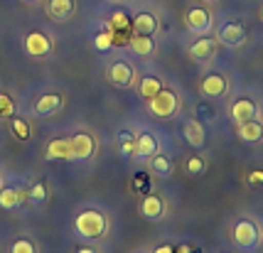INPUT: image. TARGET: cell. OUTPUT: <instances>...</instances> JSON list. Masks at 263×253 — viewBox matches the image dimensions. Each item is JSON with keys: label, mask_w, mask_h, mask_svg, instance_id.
I'll use <instances>...</instances> for the list:
<instances>
[{"label": "cell", "mask_w": 263, "mask_h": 253, "mask_svg": "<svg viewBox=\"0 0 263 253\" xmlns=\"http://www.w3.org/2000/svg\"><path fill=\"white\" fill-rule=\"evenodd\" d=\"M231 241L239 251H256L263 243V231L258 226V221L243 217L231 226Z\"/></svg>", "instance_id": "cell-1"}, {"label": "cell", "mask_w": 263, "mask_h": 253, "mask_svg": "<svg viewBox=\"0 0 263 253\" xmlns=\"http://www.w3.org/2000/svg\"><path fill=\"white\" fill-rule=\"evenodd\" d=\"M74 229L84 239H101L106 233V229H108V221H106V217L101 211L86 209V211H81L79 217L74 219Z\"/></svg>", "instance_id": "cell-2"}, {"label": "cell", "mask_w": 263, "mask_h": 253, "mask_svg": "<svg viewBox=\"0 0 263 253\" xmlns=\"http://www.w3.org/2000/svg\"><path fill=\"white\" fill-rule=\"evenodd\" d=\"M148 111L155 118H172V115L180 111V96L172 91V89L162 86L153 99H148Z\"/></svg>", "instance_id": "cell-3"}, {"label": "cell", "mask_w": 263, "mask_h": 253, "mask_svg": "<svg viewBox=\"0 0 263 253\" xmlns=\"http://www.w3.org/2000/svg\"><path fill=\"white\" fill-rule=\"evenodd\" d=\"M184 27L192 35H209L212 27H214V17H212V12L206 10L204 5H192L184 12Z\"/></svg>", "instance_id": "cell-4"}, {"label": "cell", "mask_w": 263, "mask_h": 253, "mask_svg": "<svg viewBox=\"0 0 263 253\" xmlns=\"http://www.w3.org/2000/svg\"><path fill=\"white\" fill-rule=\"evenodd\" d=\"M199 93L204 96L206 101H214V99H224L229 93V79L221 74V71H212L204 74L199 81Z\"/></svg>", "instance_id": "cell-5"}, {"label": "cell", "mask_w": 263, "mask_h": 253, "mask_svg": "<svg viewBox=\"0 0 263 253\" xmlns=\"http://www.w3.org/2000/svg\"><path fill=\"white\" fill-rule=\"evenodd\" d=\"M138 74L133 69V64L126 62V59H116L114 64L108 67V81L118 86V89H130L133 84H136Z\"/></svg>", "instance_id": "cell-6"}, {"label": "cell", "mask_w": 263, "mask_h": 253, "mask_svg": "<svg viewBox=\"0 0 263 253\" xmlns=\"http://www.w3.org/2000/svg\"><path fill=\"white\" fill-rule=\"evenodd\" d=\"M217 42L219 45H227V47H241L243 42H246V27L241 23H234V20H229V23H224V25H219V30H217Z\"/></svg>", "instance_id": "cell-7"}, {"label": "cell", "mask_w": 263, "mask_h": 253, "mask_svg": "<svg viewBox=\"0 0 263 253\" xmlns=\"http://www.w3.org/2000/svg\"><path fill=\"white\" fill-rule=\"evenodd\" d=\"M217 37H212V35H199L190 45V57L195 59V62H199V64H206L209 59H214L217 57Z\"/></svg>", "instance_id": "cell-8"}, {"label": "cell", "mask_w": 263, "mask_h": 253, "mask_svg": "<svg viewBox=\"0 0 263 253\" xmlns=\"http://www.w3.org/2000/svg\"><path fill=\"white\" fill-rule=\"evenodd\" d=\"M52 49H54V45H52L49 35L40 32V30H34V32H30V35L25 37V52H27L30 57L45 59L52 54Z\"/></svg>", "instance_id": "cell-9"}, {"label": "cell", "mask_w": 263, "mask_h": 253, "mask_svg": "<svg viewBox=\"0 0 263 253\" xmlns=\"http://www.w3.org/2000/svg\"><path fill=\"white\" fill-rule=\"evenodd\" d=\"M229 115L234 123H243V121H251L258 115V104L253 101L251 96H236L229 104Z\"/></svg>", "instance_id": "cell-10"}, {"label": "cell", "mask_w": 263, "mask_h": 253, "mask_svg": "<svg viewBox=\"0 0 263 253\" xmlns=\"http://www.w3.org/2000/svg\"><path fill=\"white\" fill-rule=\"evenodd\" d=\"M69 143H71V160H89L96 150V140L91 133H74Z\"/></svg>", "instance_id": "cell-11"}, {"label": "cell", "mask_w": 263, "mask_h": 253, "mask_svg": "<svg viewBox=\"0 0 263 253\" xmlns=\"http://www.w3.org/2000/svg\"><path fill=\"white\" fill-rule=\"evenodd\" d=\"M165 199H162L160 194H155V192H150V194H145L143 199H140V214L145 219H150V221H158V219L165 217Z\"/></svg>", "instance_id": "cell-12"}, {"label": "cell", "mask_w": 263, "mask_h": 253, "mask_svg": "<svg viewBox=\"0 0 263 253\" xmlns=\"http://www.w3.org/2000/svg\"><path fill=\"white\" fill-rule=\"evenodd\" d=\"M130 27H133V32H138V35H155L160 30V20L153 12H138L136 17L130 20Z\"/></svg>", "instance_id": "cell-13"}, {"label": "cell", "mask_w": 263, "mask_h": 253, "mask_svg": "<svg viewBox=\"0 0 263 253\" xmlns=\"http://www.w3.org/2000/svg\"><path fill=\"white\" fill-rule=\"evenodd\" d=\"M236 135H239L243 143H261L263 140V121L251 118V121L236 123Z\"/></svg>", "instance_id": "cell-14"}, {"label": "cell", "mask_w": 263, "mask_h": 253, "mask_svg": "<svg viewBox=\"0 0 263 253\" xmlns=\"http://www.w3.org/2000/svg\"><path fill=\"white\" fill-rule=\"evenodd\" d=\"M182 135L184 140L192 145V148H202L206 140V133H204V126H202V121H197V118H192V121H187L182 126Z\"/></svg>", "instance_id": "cell-15"}, {"label": "cell", "mask_w": 263, "mask_h": 253, "mask_svg": "<svg viewBox=\"0 0 263 253\" xmlns=\"http://www.w3.org/2000/svg\"><path fill=\"white\" fill-rule=\"evenodd\" d=\"M155 152H160V143L153 133H138L136 135V155L138 158H153Z\"/></svg>", "instance_id": "cell-16"}, {"label": "cell", "mask_w": 263, "mask_h": 253, "mask_svg": "<svg viewBox=\"0 0 263 253\" xmlns=\"http://www.w3.org/2000/svg\"><path fill=\"white\" fill-rule=\"evenodd\" d=\"M62 104H64V99H62L59 93H42V96L34 101V113L37 115H52L62 108Z\"/></svg>", "instance_id": "cell-17"}, {"label": "cell", "mask_w": 263, "mask_h": 253, "mask_svg": "<svg viewBox=\"0 0 263 253\" xmlns=\"http://www.w3.org/2000/svg\"><path fill=\"white\" fill-rule=\"evenodd\" d=\"M74 0H47V12H49V17L52 20H59V23H64L69 20L71 15H74Z\"/></svg>", "instance_id": "cell-18"}, {"label": "cell", "mask_w": 263, "mask_h": 253, "mask_svg": "<svg viewBox=\"0 0 263 253\" xmlns=\"http://www.w3.org/2000/svg\"><path fill=\"white\" fill-rule=\"evenodd\" d=\"M47 160H71V143L69 138H54L45 150Z\"/></svg>", "instance_id": "cell-19"}, {"label": "cell", "mask_w": 263, "mask_h": 253, "mask_svg": "<svg viewBox=\"0 0 263 253\" xmlns=\"http://www.w3.org/2000/svg\"><path fill=\"white\" fill-rule=\"evenodd\" d=\"M128 45H130V49H133L136 54H140V57H150V54L155 52V37H153V35H138V32H133V35H130V40H128Z\"/></svg>", "instance_id": "cell-20"}, {"label": "cell", "mask_w": 263, "mask_h": 253, "mask_svg": "<svg viewBox=\"0 0 263 253\" xmlns=\"http://www.w3.org/2000/svg\"><path fill=\"white\" fill-rule=\"evenodd\" d=\"M160 89H162V79L155 76V74H145V76H140V81H138V93H140L145 101L153 99Z\"/></svg>", "instance_id": "cell-21"}, {"label": "cell", "mask_w": 263, "mask_h": 253, "mask_svg": "<svg viewBox=\"0 0 263 253\" xmlns=\"http://www.w3.org/2000/svg\"><path fill=\"white\" fill-rule=\"evenodd\" d=\"M150 172L155 174V177H170L172 174V160L167 155H162V152H155L153 158H150Z\"/></svg>", "instance_id": "cell-22"}, {"label": "cell", "mask_w": 263, "mask_h": 253, "mask_svg": "<svg viewBox=\"0 0 263 253\" xmlns=\"http://www.w3.org/2000/svg\"><path fill=\"white\" fill-rule=\"evenodd\" d=\"M25 189H3L0 192V207L3 209H15L25 199Z\"/></svg>", "instance_id": "cell-23"}, {"label": "cell", "mask_w": 263, "mask_h": 253, "mask_svg": "<svg viewBox=\"0 0 263 253\" xmlns=\"http://www.w3.org/2000/svg\"><path fill=\"white\" fill-rule=\"evenodd\" d=\"M184 172L192 174V177H202L206 172V162L202 155H190L187 160H184Z\"/></svg>", "instance_id": "cell-24"}, {"label": "cell", "mask_w": 263, "mask_h": 253, "mask_svg": "<svg viewBox=\"0 0 263 253\" xmlns=\"http://www.w3.org/2000/svg\"><path fill=\"white\" fill-rule=\"evenodd\" d=\"M108 30L116 35H123V32H130L133 27H130V20L126 17V12H116L114 17H111V23H108Z\"/></svg>", "instance_id": "cell-25"}, {"label": "cell", "mask_w": 263, "mask_h": 253, "mask_svg": "<svg viewBox=\"0 0 263 253\" xmlns=\"http://www.w3.org/2000/svg\"><path fill=\"white\" fill-rule=\"evenodd\" d=\"M118 145H121V152H123L126 158L136 155V135H133V133L121 130V133H118Z\"/></svg>", "instance_id": "cell-26"}, {"label": "cell", "mask_w": 263, "mask_h": 253, "mask_svg": "<svg viewBox=\"0 0 263 253\" xmlns=\"http://www.w3.org/2000/svg\"><path fill=\"white\" fill-rule=\"evenodd\" d=\"M93 45H96V49H99V52H108V49H111V47L116 45L114 32H111V30L106 27L103 32H99V35H96V40H93Z\"/></svg>", "instance_id": "cell-27"}, {"label": "cell", "mask_w": 263, "mask_h": 253, "mask_svg": "<svg viewBox=\"0 0 263 253\" xmlns=\"http://www.w3.org/2000/svg\"><path fill=\"white\" fill-rule=\"evenodd\" d=\"M27 197H30L32 202H45V199H47V184L45 182H34L32 187H30Z\"/></svg>", "instance_id": "cell-28"}, {"label": "cell", "mask_w": 263, "mask_h": 253, "mask_svg": "<svg viewBox=\"0 0 263 253\" xmlns=\"http://www.w3.org/2000/svg\"><path fill=\"white\" fill-rule=\"evenodd\" d=\"M12 133H15L20 140H27L30 138V126L25 123L23 118H12Z\"/></svg>", "instance_id": "cell-29"}, {"label": "cell", "mask_w": 263, "mask_h": 253, "mask_svg": "<svg viewBox=\"0 0 263 253\" xmlns=\"http://www.w3.org/2000/svg\"><path fill=\"white\" fill-rule=\"evenodd\" d=\"M10 253H37V248H34V243L30 239H17V241L12 243Z\"/></svg>", "instance_id": "cell-30"}, {"label": "cell", "mask_w": 263, "mask_h": 253, "mask_svg": "<svg viewBox=\"0 0 263 253\" xmlns=\"http://www.w3.org/2000/svg\"><path fill=\"white\" fill-rule=\"evenodd\" d=\"M246 184H249V187H263V170H258V167H256V170H249V172H246Z\"/></svg>", "instance_id": "cell-31"}, {"label": "cell", "mask_w": 263, "mask_h": 253, "mask_svg": "<svg viewBox=\"0 0 263 253\" xmlns=\"http://www.w3.org/2000/svg\"><path fill=\"white\" fill-rule=\"evenodd\" d=\"M12 111H15V106H12L10 96L0 93V115H12Z\"/></svg>", "instance_id": "cell-32"}, {"label": "cell", "mask_w": 263, "mask_h": 253, "mask_svg": "<svg viewBox=\"0 0 263 253\" xmlns=\"http://www.w3.org/2000/svg\"><path fill=\"white\" fill-rule=\"evenodd\" d=\"M197 113H199V118H204V121H214V113L206 108V104L202 106H197Z\"/></svg>", "instance_id": "cell-33"}, {"label": "cell", "mask_w": 263, "mask_h": 253, "mask_svg": "<svg viewBox=\"0 0 263 253\" xmlns=\"http://www.w3.org/2000/svg\"><path fill=\"white\" fill-rule=\"evenodd\" d=\"M153 253H175V246H170V243H162V246H158Z\"/></svg>", "instance_id": "cell-34"}, {"label": "cell", "mask_w": 263, "mask_h": 253, "mask_svg": "<svg viewBox=\"0 0 263 253\" xmlns=\"http://www.w3.org/2000/svg\"><path fill=\"white\" fill-rule=\"evenodd\" d=\"M77 253H96V248H91V246H81V248H77Z\"/></svg>", "instance_id": "cell-35"}, {"label": "cell", "mask_w": 263, "mask_h": 253, "mask_svg": "<svg viewBox=\"0 0 263 253\" xmlns=\"http://www.w3.org/2000/svg\"><path fill=\"white\" fill-rule=\"evenodd\" d=\"M202 3H204V5H217L219 0H202Z\"/></svg>", "instance_id": "cell-36"}, {"label": "cell", "mask_w": 263, "mask_h": 253, "mask_svg": "<svg viewBox=\"0 0 263 253\" xmlns=\"http://www.w3.org/2000/svg\"><path fill=\"white\" fill-rule=\"evenodd\" d=\"M23 3H37V0H23Z\"/></svg>", "instance_id": "cell-37"}, {"label": "cell", "mask_w": 263, "mask_h": 253, "mask_svg": "<svg viewBox=\"0 0 263 253\" xmlns=\"http://www.w3.org/2000/svg\"><path fill=\"white\" fill-rule=\"evenodd\" d=\"M261 20H263V8H261Z\"/></svg>", "instance_id": "cell-38"}, {"label": "cell", "mask_w": 263, "mask_h": 253, "mask_svg": "<svg viewBox=\"0 0 263 253\" xmlns=\"http://www.w3.org/2000/svg\"><path fill=\"white\" fill-rule=\"evenodd\" d=\"M111 3H121V0H111Z\"/></svg>", "instance_id": "cell-39"}]
</instances>
